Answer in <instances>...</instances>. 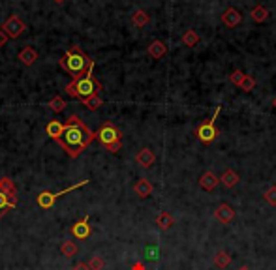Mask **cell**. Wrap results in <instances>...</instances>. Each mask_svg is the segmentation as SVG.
Instances as JSON below:
<instances>
[{"label": "cell", "mask_w": 276, "mask_h": 270, "mask_svg": "<svg viewBox=\"0 0 276 270\" xmlns=\"http://www.w3.org/2000/svg\"><path fill=\"white\" fill-rule=\"evenodd\" d=\"M182 43L186 47H196L199 43V34L196 30H186L182 36Z\"/></svg>", "instance_id": "cell-25"}, {"label": "cell", "mask_w": 276, "mask_h": 270, "mask_svg": "<svg viewBox=\"0 0 276 270\" xmlns=\"http://www.w3.org/2000/svg\"><path fill=\"white\" fill-rule=\"evenodd\" d=\"M156 225L162 229V231H167V229L173 225V216H171L167 210H162V212L158 214V218H156Z\"/></svg>", "instance_id": "cell-19"}, {"label": "cell", "mask_w": 276, "mask_h": 270, "mask_svg": "<svg viewBox=\"0 0 276 270\" xmlns=\"http://www.w3.org/2000/svg\"><path fill=\"white\" fill-rule=\"evenodd\" d=\"M220 109H222V107H216L213 118H211V120H207V122H201L198 128H196V137H198L201 143H205V145L213 143L214 139L218 137V128L214 126V120H216V116H218Z\"/></svg>", "instance_id": "cell-7"}, {"label": "cell", "mask_w": 276, "mask_h": 270, "mask_svg": "<svg viewBox=\"0 0 276 270\" xmlns=\"http://www.w3.org/2000/svg\"><path fill=\"white\" fill-rule=\"evenodd\" d=\"M132 270H145V264L143 263H134L132 264Z\"/></svg>", "instance_id": "cell-33"}, {"label": "cell", "mask_w": 276, "mask_h": 270, "mask_svg": "<svg viewBox=\"0 0 276 270\" xmlns=\"http://www.w3.org/2000/svg\"><path fill=\"white\" fill-rule=\"evenodd\" d=\"M272 105H274V109H276V98H274V100H272Z\"/></svg>", "instance_id": "cell-36"}, {"label": "cell", "mask_w": 276, "mask_h": 270, "mask_svg": "<svg viewBox=\"0 0 276 270\" xmlns=\"http://www.w3.org/2000/svg\"><path fill=\"white\" fill-rule=\"evenodd\" d=\"M17 205V188L8 177L0 178V218H4Z\"/></svg>", "instance_id": "cell-5"}, {"label": "cell", "mask_w": 276, "mask_h": 270, "mask_svg": "<svg viewBox=\"0 0 276 270\" xmlns=\"http://www.w3.org/2000/svg\"><path fill=\"white\" fill-rule=\"evenodd\" d=\"M17 58L21 60L25 66H32L38 60V51L34 49V47H30V45H27V47H23L21 51H19V55H17Z\"/></svg>", "instance_id": "cell-15"}, {"label": "cell", "mask_w": 276, "mask_h": 270, "mask_svg": "<svg viewBox=\"0 0 276 270\" xmlns=\"http://www.w3.org/2000/svg\"><path fill=\"white\" fill-rule=\"evenodd\" d=\"M242 79H244V73H242L241 70H235L233 73L229 75V81H231L233 85H237V86H239L242 83Z\"/></svg>", "instance_id": "cell-30"}, {"label": "cell", "mask_w": 276, "mask_h": 270, "mask_svg": "<svg viewBox=\"0 0 276 270\" xmlns=\"http://www.w3.org/2000/svg\"><path fill=\"white\" fill-rule=\"evenodd\" d=\"M239 270H250V268H248V266H241Z\"/></svg>", "instance_id": "cell-35"}, {"label": "cell", "mask_w": 276, "mask_h": 270, "mask_svg": "<svg viewBox=\"0 0 276 270\" xmlns=\"http://www.w3.org/2000/svg\"><path fill=\"white\" fill-rule=\"evenodd\" d=\"M81 103H83L88 111H96V109H100V107L104 105V100H102V96H100V94H96V96H90V98L83 100Z\"/></svg>", "instance_id": "cell-23"}, {"label": "cell", "mask_w": 276, "mask_h": 270, "mask_svg": "<svg viewBox=\"0 0 276 270\" xmlns=\"http://www.w3.org/2000/svg\"><path fill=\"white\" fill-rule=\"evenodd\" d=\"M218 184H220V177H216L213 171H207V173H203L201 178H199V186H201L205 192H213Z\"/></svg>", "instance_id": "cell-13"}, {"label": "cell", "mask_w": 276, "mask_h": 270, "mask_svg": "<svg viewBox=\"0 0 276 270\" xmlns=\"http://www.w3.org/2000/svg\"><path fill=\"white\" fill-rule=\"evenodd\" d=\"M94 139L96 137H94V133H92L90 128L86 126L85 122L81 120L77 114H71L70 118L66 120V128H64L62 137L57 143L70 158H77Z\"/></svg>", "instance_id": "cell-1"}, {"label": "cell", "mask_w": 276, "mask_h": 270, "mask_svg": "<svg viewBox=\"0 0 276 270\" xmlns=\"http://www.w3.org/2000/svg\"><path fill=\"white\" fill-rule=\"evenodd\" d=\"M263 197H265V201H267L270 206H276V186H270L269 190L263 193Z\"/></svg>", "instance_id": "cell-29"}, {"label": "cell", "mask_w": 276, "mask_h": 270, "mask_svg": "<svg viewBox=\"0 0 276 270\" xmlns=\"http://www.w3.org/2000/svg\"><path fill=\"white\" fill-rule=\"evenodd\" d=\"M71 235L75 236V238H79V240H85V238H88L92 233V229H90V218L88 216H85L83 220H79L75 221L73 225H71Z\"/></svg>", "instance_id": "cell-9"}, {"label": "cell", "mask_w": 276, "mask_h": 270, "mask_svg": "<svg viewBox=\"0 0 276 270\" xmlns=\"http://www.w3.org/2000/svg\"><path fill=\"white\" fill-rule=\"evenodd\" d=\"M6 42H8V36L4 34V32H2V29H0V49H2L4 45H6Z\"/></svg>", "instance_id": "cell-32"}, {"label": "cell", "mask_w": 276, "mask_h": 270, "mask_svg": "<svg viewBox=\"0 0 276 270\" xmlns=\"http://www.w3.org/2000/svg\"><path fill=\"white\" fill-rule=\"evenodd\" d=\"M235 216H237L235 208L231 205H227V203H222V205H218V208L214 210V218H216L220 223H229V221L235 220Z\"/></svg>", "instance_id": "cell-10"}, {"label": "cell", "mask_w": 276, "mask_h": 270, "mask_svg": "<svg viewBox=\"0 0 276 270\" xmlns=\"http://www.w3.org/2000/svg\"><path fill=\"white\" fill-rule=\"evenodd\" d=\"M86 184H88V180H81V182H77V184L70 186V188H66V190H60V192H57V193L42 192L40 195H38V197H36V203H38V206H40V208H43V210H49V208H53V206H55L57 199H60L62 195L73 192V190H79V188H83V186H86Z\"/></svg>", "instance_id": "cell-6"}, {"label": "cell", "mask_w": 276, "mask_h": 270, "mask_svg": "<svg viewBox=\"0 0 276 270\" xmlns=\"http://www.w3.org/2000/svg\"><path fill=\"white\" fill-rule=\"evenodd\" d=\"M64 107H66V101H64V98H60V96H55V98L49 101V109L53 113H62Z\"/></svg>", "instance_id": "cell-26"}, {"label": "cell", "mask_w": 276, "mask_h": 270, "mask_svg": "<svg viewBox=\"0 0 276 270\" xmlns=\"http://www.w3.org/2000/svg\"><path fill=\"white\" fill-rule=\"evenodd\" d=\"M239 180H241V177L233 169H226L224 175L220 177V184H224L226 188H235V186L239 184Z\"/></svg>", "instance_id": "cell-17"}, {"label": "cell", "mask_w": 276, "mask_h": 270, "mask_svg": "<svg viewBox=\"0 0 276 270\" xmlns=\"http://www.w3.org/2000/svg\"><path fill=\"white\" fill-rule=\"evenodd\" d=\"M135 162H137V165H141L143 169H150L156 162V154L150 149L145 147V149H141L135 154Z\"/></svg>", "instance_id": "cell-12"}, {"label": "cell", "mask_w": 276, "mask_h": 270, "mask_svg": "<svg viewBox=\"0 0 276 270\" xmlns=\"http://www.w3.org/2000/svg\"><path fill=\"white\" fill-rule=\"evenodd\" d=\"M88 268L90 270H104V266H106V261H104V257L100 255H92L90 259H88Z\"/></svg>", "instance_id": "cell-27"}, {"label": "cell", "mask_w": 276, "mask_h": 270, "mask_svg": "<svg viewBox=\"0 0 276 270\" xmlns=\"http://www.w3.org/2000/svg\"><path fill=\"white\" fill-rule=\"evenodd\" d=\"M66 92L71 98H77L79 101H83L86 98H90V96H96V94L102 92V85L94 77V60L90 62V68H88V71H86L85 75L73 79L70 85H66Z\"/></svg>", "instance_id": "cell-2"}, {"label": "cell", "mask_w": 276, "mask_h": 270, "mask_svg": "<svg viewBox=\"0 0 276 270\" xmlns=\"http://www.w3.org/2000/svg\"><path fill=\"white\" fill-rule=\"evenodd\" d=\"M71 270H90V268H88V264L86 263H77V264H73V268Z\"/></svg>", "instance_id": "cell-31"}, {"label": "cell", "mask_w": 276, "mask_h": 270, "mask_svg": "<svg viewBox=\"0 0 276 270\" xmlns=\"http://www.w3.org/2000/svg\"><path fill=\"white\" fill-rule=\"evenodd\" d=\"M60 253H62L64 257H68V259L73 255H77V244L71 242V240L62 242V246H60Z\"/></svg>", "instance_id": "cell-24"}, {"label": "cell", "mask_w": 276, "mask_h": 270, "mask_svg": "<svg viewBox=\"0 0 276 270\" xmlns=\"http://www.w3.org/2000/svg\"><path fill=\"white\" fill-rule=\"evenodd\" d=\"M64 128H66V124L60 120H51L47 126H45V133L49 135V139L53 141H58L64 133Z\"/></svg>", "instance_id": "cell-14"}, {"label": "cell", "mask_w": 276, "mask_h": 270, "mask_svg": "<svg viewBox=\"0 0 276 270\" xmlns=\"http://www.w3.org/2000/svg\"><path fill=\"white\" fill-rule=\"evenodd\" d=\"M94 137H96V139H98V141L102 143V145H104L109 152H113V154H117V152L121 150V147H122L121 129L117 128L115 124H111V122L102 124L98 131L94 133Z\"/></svg>", "instance_id": "cell-4"}, {"label": "cell", "mask_w": 276, "mask_h": 270, "mask_svg": "<svg viewBox=\"0 0 276 270\" xmlns=\"http://www.w3.org/2000/svg\"><path fill=\"white\" fill-rule=\"evenodd\" d=\"M90 57L86 55L85 51L81 49L79 45H73L68 51H64L62 58H60V68L66 73H70L73 79L85 75L88 68H90Z\"/></svg>", "instance_id": "cell-3"}, {"label": "cell", "mask_w": 276, "mask_h": 270, "mask_svg": "<svg viewBox=\"0 0 276 270\" xmlns=\"http://www.w3.org/2000/svg\"><path fill=\"white\" fill-rule=\"evenodd\" d=\"M150 21V15L147 14V12H143V10H135L134 15H132V23H134L135 27H145L147 23Z\"/></svg>", "instance_id": "cell-22"}, {"label": "cell", "mask_w": 276, "mask_h": 270, "mask_svg": "<svg viewBox=\"0 0 276 270\" xmlns=\"http://www.w3.org/2000/svg\"><path fill=\"white\" fill-rule=\"evenodd\" d=\"M242 21V15L239 10H235V8H227L226 12L222 14V23L226 25L227 29H235V27H239Z\"/></svg>", "instance_id": "cell-11"}, {"label": "cell", "mask_w": 276, "mask_h": 270, "mask_svg": "<svg viewBox=\"0 0 276 270\" xmlns=\"http://www.w3.org/2000/svg\"><path fill=\"white\" fill-rule=\"evenodd\" d=\"M165 53H167V45H165L163 42H160V40H154V42L149 45V55L154 58V60L162 58Z\"/></svg>", "instance_id": "cell-18"}, {"label": "cell", "mask_w": 276, "mask_h": 270, "mask_svg": "<svg viewBox=\"0 0 276 270\" xmlns=\"http://www.w3.org/2000/svg\"><path fill=\"white\" fill-rule=\"evenodd\" d=\"M229 263H231V255L227 251H224V249H220L218 253L214 255V266L216 268H226V266H229Z\"/></svg>", "instance_id": "cell-21"}, {"label": "cell", "mask_w": 276, "mask_h": 270, "mask_svg": "<svg viewBox=\"0 0 276 270\" xmlns=\"http://www.w3.org/2000/svg\"><path fill=\"white\" fill-rule=\"evenodd\" d=\"M255 86V79L252 77V75H244V79H242V83L239 85V88H242L244 92H252Z\"/></svg>", "instance_id": "cell-28"}, {"label": "cell", "mask_w": 276, "mask_h": 270, "mask_svg": "<svg viewBox=\"0 0 276 270\" xmlns=\"http://www.w3.org/2000/svg\"><path fill=\"white\" fill-rule=\"evenodd\" d=\"M55 2H57V4H62V2H66V0H55Z\"/></svg>", "instance_id": "cell-34"}, {"label": "cell", "mask_w": 276, "mask_h": 270, "mask_svg": "<svg viewBox=\"0 0 276 270\" xmlns=\"http://www.w3.org/2000/svg\"><path fill=\"white\" fill-rule=\"evenodd\" d=\"M134 192L135 195H139L141 199H147L150 193H152V184H150L147 178H139L134 184Z\"/></svg>", "instance_id": "cell-16"}, {"label": "cell", "mask_w": 276, "mask_h": 270, "mask_svg": "<svg viewBox=\"0 0 276 270\" xmlns=\"http://www.w3.org/2000/svg\"><path fill=\"white\" fill-rule=\"evenodd\" d=\"M25 30H27V25L23 21L19 15H10L6 21L2 23V32L8 36V38H19V36L25 34Z\"/></svg>", "instance_id": "cell-8"}, {"label": "cell", "mask_w": 276, "mask_h": 270, "mask_svg": "<svg viewBox=\"0 0 276 270\" xmlns=\"http://www.w3.org/2000/svg\"><path fill=\"white\" fill-rule=\"evenodd\" d=\"M250 15H252V21H255V23H265L267 21V17H269V10L265 6H255L252 12H250Z\"/></svg>", "instance_id": "cell-20"}]
</instances>
